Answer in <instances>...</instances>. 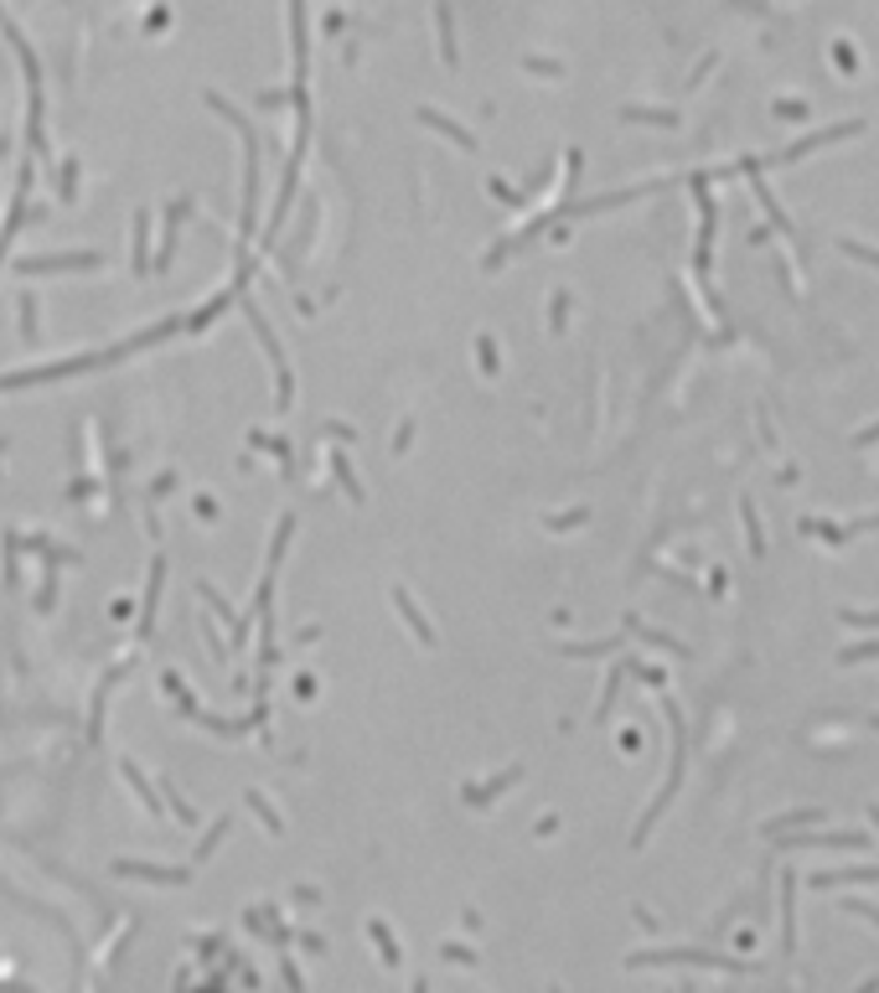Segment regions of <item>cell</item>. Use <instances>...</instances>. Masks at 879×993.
<instances>
[{"label":"cell","instance_id":"1","mask_svg":"<svg viewBox=\"0 0 879 993\" xmlns=\"http://www.w3.org/2000/svg\"><path fill=\"white\" fill-rule=\"evenodd\" d=\"M864 124L859 120H843V124H828V130H818V135H801V140H792L782 156V166H792V160H801V156H812V151H822V145H833V140H843V135H859Z\"/></svg>","mask_w":879,"mask_h":993},{"label":"cell","instance_id":"2","mask_svg":"<svg viewBox=\"0 0 879 993\" xmlns=\"http://www.w3.org/2000/svg\"><path fill=\"white\" fill-rule=\"evenodd\" d=\"M864 834L859 828H848V834H797L792 838V849H859Z\"/></svg>","mask_w":879,"mask_h":993},{"label":"cell","instance_id":"3","mask_svg":"<svg viewBox=\"0 0 879 993\" xmlns=\"http://www.w3.org/2000/svg\"><path fill=\"white\" fill-rule=\"evenodd\" d=\"M848 880H875V885H879V870H833V874H818V880H812V890H833V885H848Z\"/></svg>","mask_w":879,"mask_h":993},{"label":"cell","instance_id":"4","mask_svg":"<svg viewBox=\"0 0 879 993\" xmlns=\"http://www.w3.org/2000/svg\"><path fill=\"white\" fill-rule=\"evenodd\" d=\"M839 249L848 259H864V264H875L879 270V249H869V243H859V239H839Z\"/></svg>","mask_w":879,"mask_h":993},{"label":"cell","instance_id":"5","mask_svg":"<svg viewBox=\"0 0 879 993\" xmlns=\"http://www.w3.org/2000/svg\"><path fill=\"white\" fill-rule=\"evenodd\" d=\"M839 621L843 626H879V611H854L848 606V611H839Z\"/></svg>","mask_w":879,"mask_h":993},{"label":"cell","instance_id":"6","mask_svg":"<svg viewBox=\"0 0 879 993\" xmlns=\"http://www.w3.org/2000/svg\"><path fill=\"white\" fill-rule=\"evenodd\" d=\"M864 657H879V642H864V647H843L839 662H864Z\"/></svg>","mask_w":879,"mask_h":993},{"label":"cell","instance_id":"7","mask_svg":"<svg viewBox=\"0 0 879 993\" xmlns=\"http://www.w3.org/2000/svg\"><path fill=\"white\" fill-rule=\"evenodd\" d=\"M843 911H854V916H864V921H875L879 926V906H869V900H843Z\"/></svg>","mask_w":879,"mask_h":993},{"label":"cell","instance_id":"8","mask_svg":"<svg viewBox=\"0 0 879 993\" xmlns=\"http://www.w3.org/2000/svg\"><path fill=\"white\" fill-rule=\"evenodd\" d=\"M879 440V424H869V430H859V435H854V445H875Z\"/></svg>","mask_w":879,"mask_h":993},{"label":"cell","instance_id":"9","mask_svg":"<svg viewBox=\"0 0 879 993\" xmlns=\"http://www.w3.org/2000/svg\"><path fill=\"white\" fill-rule=\"evenodd\" d=\"M869 725H875V730H879V715H875V719H869Z\"/></svg>","mask_w":879,"mask_h":993}]
</instances>
